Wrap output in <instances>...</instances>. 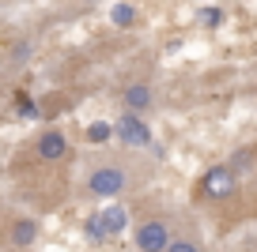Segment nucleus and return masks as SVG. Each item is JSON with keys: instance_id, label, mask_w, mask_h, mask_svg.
I'll use <instances>...</instances> for the list:
<instances>
[{"instance_id": "nucleus-1", "label": "nucleus", "mask_w": 257, "mask_h": 252, "mask_svg": "<svg viewBox=\"0 0 257 252\" xmlns=\"http://www.w3.org/2000/svg\"><path fill=\"white\" fill-rule=\"evenodd\" d=\"M201 192H204L208 200H231L234 192H238V174L231 170V162L212 166L208 174L201 177Z\"/></svg>"}, {"instance_id": "nucleus-2", "label": "nucleus", "mask_w": 257, "mask_h": 252, "mask_svg": "<svg viewBox=\"0 0 257 252\" xmlns=\"http://www.w3.org/2000/svg\"><path fill=\"white\" fill-rule=\"evenodd\" d=\"M113 136H117L125 147H148V143H152V128H148L144 117H140V113H133V110L121 113V120L113 124Z\"/></svg>"}, {"instance_id": "nucleus-3", "label": "nucleus", "mask_w": 257, "mask_h": 252, "mask_svg": "<svg viewBox=\"0 0 257 252\" xmlns=\"http://www.w3.org/2000/svg\"><path fill=\"white\" fill-rule=\"evenodd\" d=\"M87 188H91V196H98V200H113V196L125 192V174H121L117 166H98L95 174H91Z\"/></svg>"}, {"instance_id": "nucleus-4", "label": "nucleus", "mask_w": 257, "mask_h": 252, "mask_svg": "<svg viewBox=\"0 0 257 252\" xmlns=\"http://www.w3.org/2000/svg\"><path fill=\"white\" fill-rule=\"evenodd\" d=\"M137 248L140 252H163L167 248V241H170V226L163 218H148V222H140L137 226Z\"/></svg>"}, {"instance_id": "nucleus-5", "label": "nucleus", "mask_w": 257, "mask_h": 252, "mask_svg": "<svg viewBox=\"0 0 257 252\" xmlns=\"http://www.w3.org/2000/svg\"><path fill=\"white\" fill-rule=\"evenodd\" d=\"M34 154H38L42 162H61V158H68V154H72V147H68V136L57 132V128L42 132L38 143H34Z\"/></svg>"}, {"instance_id": "nucleus-6", "label": "nucleus", "mask_w": 257, "mask_h": 252, "mask_svg": "<svg viewBox=\"0 0 257 252\" xmlns=\"http://www.w3.org/2000/svg\"><path fill=\"white\" fill-rule=\"evenodd\" d=\"M121 102H125V110H133V113H148L155 106V94H152L148 83H133V87H125Z\"/></svg>"}, {"instance_id": "nucleus-7", "label": "nucleus", "mask_w": 257, "mask_h": 252, "mask_svg": "<svg viewBox=\"0 0 257 252\" xmlns=\"http://www.w3.org/2000/svg\"><path fill=\"white\" fill-rule=\"evenodd\" d=\"M98 214H102V226H106L110 237L125 234V226H128V211H125V207H106V211H98Z\"/></svg>"}, {"instance_id": "nucleus-8", "label": "nucleus", "mask_w": 257, "mask_h": 252, "mask_svg": "<svg viewBox=\"0 0 257 252\" xmlns=\"http://www.w3.org/2000/svg\"><path fill=\"white\" fill-rule=\"evenodd\" d=\"M34 237H38V222L34 218H19L16 230H12V244H16V248H27V244H34Z\"/></svg>"}, {"instance_id": "nucleus-9", "label": "nucleus", "mask_w": 257, "mask_h": 252, "mask_svg": "<svg viewBox=\"0 0 257 252\" xmlns=\"http://www.w3.org/2000/svg\"><path fill=\"white\" fill-rule=\"evenodd\" d=\"M110 19H113V26H133L137 23V8H133V4H113Z\"/></svg>"}, {"instance_id": "nucleus-10", "label": "nucleus", "mask_w": 257, "mask_h": 252, "mask_svg": "<svg viewBox=\"0 0 257 252\" xmlns=\"http://www.w3.org/2000/svg\"><path fill=\"white\" fill-rule=\"evenodd\" d=\"M83 234L91 237L95 244H102V241H110V234H106V226H102V214H91L87 222H83Z\"/></svg>"}, {"instance_id": "nucleus-11", "label": "nucleus", "mask_w": 257, "mask_h": 252, "mask_svg": "<svg viewBox=\"0 0 257 252\" xmlns=\"http://www.w3.org/2000/svg\"><path fill=\"white\" fill-rule=\"evenodd\" d=\"M16 113L27 117V120H34V117H38V102H34L27 90H19V94H16Z\"/></svg>"}, {"instance_id": "nucleus-12", "label": "nucleus", "mask_w": 257, "mask_h": 252, "mask_svg": "<svg viewBox=\"0 0 257 252\" xmlns=\"http://www.w3.org/2000/svg\"><path fill=\"white\" fill-rule=\"evenodd\" d=\"M113 136V124H106V120H95V124H87V140L91 143H106Z\"/></svg>"}, {"instance_id": "nucleus-13", "label": "nucleus", "mask_w": 257, "mask_h": 252, "mask_svg": "<svg viewBox=\"0 0 257 252\" xmlns=\"http://www.w3.org/2000/svg\"><path fill=\"white\" fill-rule=\"evenodd\" d=\"M197 19H201V26L216 30V26L223 23V8H201V12H197Z\"/></svg>"}, {"instance_id": "nucleus-14", "label": "nucleus", "mask_w": 257, "mask_h": 252, "mask_svg": "<svg viewBox=\"0 0 257 252\" xmlns=\"http://www.w3.org/2000/svg\"><path fill=\"white\" fill-rule=\"evenodd\" d=\"M31 53H34L31 42H16V46H12V64H16V68H23V64L31 60Z\"/></svg>"}, {"instance_id": "nucleus-15", "label": "nucleus", "mask_w": 257, "mask_h": 252, "mask_svg": "<svg viewBox=\"0 0 257 252\" xmlns=\"http://www.w3.org/2000/svg\"><path fill=\"white\" fill-rule=\"evenodd\" d=\"M163 252H201V248H197L193 241H185V237H178V241L170 237V241H167V248H163Z\"/></svg>"}, {"instance_id": "nucleus-16", "label": "nucleus", "mask_w": 257, "mask_h": 252, "mask_svg": "<svg viewBox=\"0 0 257 252\" xmlns=\"http://www.w3.org/2000/svg\"><path fill=\"white\" fill-rule=\"evenodd\" d=\"M83 4H98V0H83Z\"/></svg>"}]
</instances>
